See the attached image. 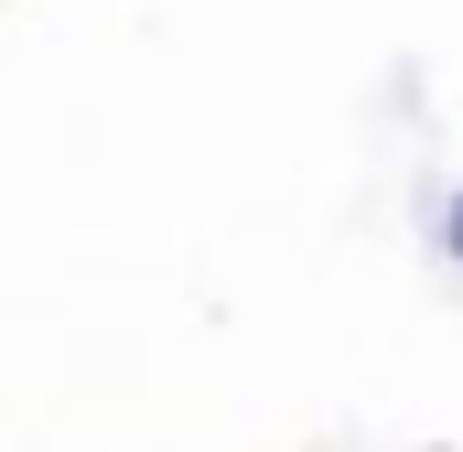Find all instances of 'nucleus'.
Returning a JSON list of instances; mask_svg holds the SVG:
<instances>
[{"label":"nucleus","mask_w":463,"mask_h":452,"mask_svg":"<svg viewBox=\"0 0 463 452\" xmlns=\"http://www.w3.org/2000/svg\"><path fill=\"white\" fill-rule=\"evenodd\" d=\"M442 248L463 259V184H453V205H442Z\"/></svg>","instance_id":"1"}]
</instances>
